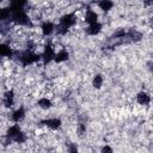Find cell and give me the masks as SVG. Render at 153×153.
I'll list each match as a JSON object with an SVG mask.
<instances>
[{
	"label": "cell",
	"mask_w": 153,
	"mask_h": 153,
	"mask_svg": "<svg viewBox=\"0 0 153 153\" xmlns=\"http://www.w3.org/2000/svg\"><path fill=\"white\" fill-rule=\"evenodd\" d=\"M85 22L88 24V25H91V24H94V23H98L97 22V19H98V14L94 12V11H92V10H88V11H86V13H85Z\"/></svg>",
	"instance_id": "6da1fadb"
},
{
	"label": "cell",
	"mask_w": 153,
	"mask_h": 153,
	"mask_svg": "<svg viewBox=\"0 0 153 153\" xmlns=\"http://www.w3.org/2000/svg\"><path fill=\"white\" fill-rule=\"evenodd\" d=\"M54 29H55V26L53 25V23H50V22H44V23L41 25V33H42L43 36H48V35H50V33L54 31Z\"/></svg>",
	"instance_id": "7a4b0ae2"
},
{
	"label": "cell",
	"mask_w": 153,
	"mask_h": 153,
	"mask_svg": "<svg viewBox=\"0 0 153 153\" xmlns=\"http://www.w3.org/2000/svg\"><path fill=\"white\" fill-rule=\"evenodd\" d=\"M151 102V97L146 92H140L136 96V103L140 105H147Z\"/></svg>",
	"instance_id": "3957f363"
},
{
	"label": "cell",
	"mask_w": 153,
	"mask_h": 153,
	"mask_svg": "<svg viewBox=\"0 0 153 153\" xmlns=\"http://www.w3.org/2000/svg\"><path fill=\"white\" fill-rule=\"evenodd\" d=\"M55 61L56 62H62V61H65V60H67L68 59V53H67V50L66 49H61V50H57V51H55Z\"/></svg>",
	"instance_id": "277c9868"
},
{
	"label": "cell",
	"mask_w": 153,
	"mask_h": 153,
	"mask_svg": "<svg viewBox=\"0 0 153 153\" xmlns=\"http://www.w3.org/2000/svg\"><path fill=\"white\" fill-rule=\"evenodd\" d=\"M44 124L49 129H57L60 127V124H61V121L57 120V118H49V120L44 121Z\"/></svg>",
	"instance_id": "5b68a950"
},
{
	"label": "cell",
	"mask_w": 153,
	"mask_h": 153,
	"mask_svg": "<svg viewBox=\"0 0 153 153\" xmlns=\"http://www.w3.org/2000/svg\"><path fill=\"white\" fill-rule=\"evenodd\" d=\"M102 29V25L99 23H94V24H91L86 27V32L88 35H97Z\"/></svg>",
	"instance_id": "8992f818"
},
{
	"label": "cell",
	"mask_w": 153,
	"mask_h": 153,
	"mask_svg": "<svg viewBox=\"0 0 153 153\" xmlns=\"http://www.w3.org/2000/svg\"><path fill=\"white\" fill-rule=\"evenodd\" d=\"M0 53L4 57H10L12 55V49H11V45L10 44H2L1 48H0Z\"/></svg>",
	"instance_id": "52a82bcc"
},
{
	"label": "cell",
	"mask_w": 153,
	"mask_h": 153,
	"mask_svg": "<svg viewBox=\"0 0 153 153\" xmlns=\"http://www.w3.org/2000/svg\"><path fill=\"white\" fill-rule=\"evenodd\" d=\"M38 105L42 109H49L51 106V102L50 99H48V97H42L38 99Z\"/></svg>",
	"instance_id": "ba28073f"
},
{
	"label": "cell",
	"mask_w": 153,
	"mask_h": 153,
	"mask_svg": "<svg viewBox=\"0 0 153 153\" xmlns=\"http://www.w3.org/2000/svg\"><path fill=\"white\" fill-rule=\"evenodd\" d=\"M24 115H25V112H24V110H23V108H20V109H17L13 114H12V120L14 121V122H19L23 117H24Z\"/></svg>",
	"instance_id": "9c48e42d"
},
{
	"label": "cell",
	"mask_w": 153,
	"mask_h": 153,
	"mask_svg": "<svg viewBox=\"0 0 153 153\" xmlns=\"http://www.w3.org/2000/svg\"><path fill=\"white\" fill-rule=\"evenodd\" d=\"M92 84H93V86H94V87L99 88V87L103 85V76H102V75H99V74L94 75V78H93V80H92Z\"/></svg>",
	"instance_id": "30bf717a"
},
{
	"label": "cell",
	"mask_w": 153,
	"mask_h": 153,
	"mask_svg": "<svg viewBox=\"0 0 153 153\" xmlns=\"http://www.w3.org/2000/svg\"><path fill=\"white\" fill-rule=\"evenodd\" d=\"M112 2H110V1H100V2H98V6L100 7V10H103V11H109V10H111V7H112Z\"/></svg>",
	"instance_id": "8fae6325"
},
{
	"label": "cell",
	"mask_w": 153,
	"mask_h": 153,
	"mask_svg": "<svg viewBox=\"0 0 153 153\" xmlns=\"http://www.w3.org/2000/svg\"><path fill=\"white\" fill-rule=\"evenodd\" d=\"M68 153H78V147H76V145H74V143L69 145V146H68Z\"/></svg>",
	"instance_id": "7c38bea8"
},
{
	"label": "cell",
	"mask_w": 153,
	"mask_h": 153,
	"mask_svg": "<svg viewBox=\"0 0 153 153\" xmlns=\"http://www.w3.org/2000/svg\"><path fill=\"white\" fill-rule=\"evenodd\" d=\"M100 153H112V148L110 147V146H108V145H105L103 148H102V151H100Z\"/></svg>",
	"instance_id": "4fadbf2b"
},
{
	"label": "cell",
	"mask_w": 153,
	"mask_h": 153,
	"mask_svg": "<svg viewBox=\"0 0 153 153\" xmlns=\"http://www.w3.org/2000/svg\"><path fill=\"white\" fill-rule=\"evenodd\" d=\"M149 26L153 29V17H151V19H149Z\"/></svg>",
	"instance_id": "5bb4252c"
}]
</instances>
